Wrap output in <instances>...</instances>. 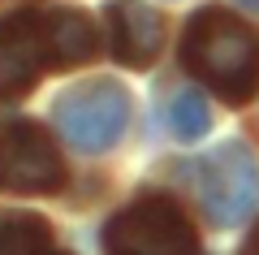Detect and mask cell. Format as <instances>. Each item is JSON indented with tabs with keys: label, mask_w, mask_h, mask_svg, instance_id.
I'll return each mask as SVG.
<instances>
[{
	"label": "cell",
	"mask_w": 259,
	"mask_h": 255,
	"mask_svg": "<svg viewBox=\"0 0 259 255\" xmlns=\"http://www.w3.org/2000/svg\"><path fill=\"white\" fill-rule=\"evenodd\" d=\"M52 225L35 212H5L0 216V255H48Z\"/></svg>",
	"instance_id": "obj_9"
},
{
	"label": "cell",
	"mask_w": 259,
	"mask_h": 255,
	"mask_svg": "<svg viewBox=\"0 0 259 255\" xmlns=\"http://www.w3.org/2000/svg\"><path fill=\"white\" fill-rule=\"evenodd\" d=\"M0 186L18 195H52L65 186V160L39 121L18 117L0 126Z\"/></svg>",
	"instance_id": "obj_5"
},
{
	"label": "cell",
	"mask_w": 259,
	"mask_h": 255,
	"mask_svg": "<svg viewBox=\"0 0 259 255\" xmlns=\"http://www.w3.org/2000/svg\"><path fill=\"white\" fill-rule=\"evenodd\" d=\"M182 65L225 104H246L259 91V30L225 5H203L186 22Z\"/></svg>",
	"instance_id": "obj_1"
},
{
	"label": "cell",
	"mask_w": 259,
	"mask_h": 255,
	"mask_svg": "<svg viewBox=\"0 0 259 255\" xmlns=\"http://www.w3.org/2000/svg\"><path fill=\"white\" fill-rule=\"evenodd\" d=\"M199 199L212 225L233 229L255 212L259 203V160L246 143L229 138L199 164Z\"/></svg>",
	"instance_id": "obj_4"
},
{
	"label": "cell",
	"mask_w": 259,
	"mask_h": 255,
	"mask_svg": "<svg viewBox=\"0 0 259 255\" xmlns=\"http://www.w3.org/2000/svg\"><path fill=\"white\" fill-rule=\"evenodd\" d=\"M108 39H112V56L125 69H147L160 56L164 44V18L143 0H108Z\"/></svg>",
	"instance_id": "obj_7"
},
{
	"label": "cell",
	"mask_w": 259,
	"mask_h": 255,
	"mask_svg": "<svg viewBox=\"0 0 259 255\" xmlns=\"http://www.w3.org/2000/svg\"><path fill=\"white\" fill-rule=\"evenodd\" d=\"M246 255H259V229L250 234V246H246Z\"/></svg>",
	"instance_id": "obj_11"
},
{
	"label": "cell",
	"mask_w": 259,
	"mask_h": 255,
	"mask_svg": "<svg viewBox=\"0 0 259 255\" xmlns=\"http://www.w3.org/2000/svg\"><path fill=\"white\" fill-rule=\"evenodd\" d=\"M194 229L168 195H139L104 225L108 255H194Z\"/></svg>",
	"instance_id": "obj_3"
},
{
	"label": "cell",
	"mask_w": 259,
	"mask_h": 255,
	"mask_svg": "<svg viewBox=\"0 0 259 255\" xmlns=\"http://www.w3.org/2000/svg\"><path fill=\"white\" fill-rule=\"evenodd\" d=\"M48 65V35L44 13L18 9L0 18V100H18L39 82Z\"/></svg>",
	"instance_id": "obj_6"
},
{
	"label": "cell",
	"mask_w": 259,
	"mask_h": 255,
	"mask_svg": "<svg viewBox=\"0 0 259 255\" xmlns=\"http://www.w3.org/2000/svg\"><path fill=\"white\" fill-rule=\"evenodd\" d=\"M48 255H61V251H48Z\"/></svg>",
	"instance_id": "obj_13"
},
{
	"label": "cell",
	"mask_w": 259,
	"mask_h": 255,
	"mask_svg": "<svg viewBox=\"0 0 259 255\" xmlns=\"http://www.w3.org/2000/svg\"><path fill=\"white\" fill-rule=\"evenodd\" d=\"M164 117H168V130H173L182 143H199V138L212 130V108H207V95L199 91V87H182V91H173Z\"/></svg>",
	"instance_id": "obj_10"
},
{
	"label": "cell",
	"mask_w": 259,
	"mask_h": 255,
	"mask_svg": "<svg viewBox=\"0 0 259 255\" xmlns=\"http://www.w3.org/2000/svg\"><path fill=\"white\" fill-rule=\"evenodd\" d=\"M52 113L65 143L87 156H100L112 143H121V134L130 126V91L112 78H91L61 91Z\"/></svg>",
	"instance_id": "obj_2"
},
{
	"label": "cell",
	"mask_w": 259,
	"mask_h": 255,
	"mask_svg": "<svg viewBox=\"0 0 259 255\" xmlns=\"http://www.w3.org/2000/svg\"><path fill=\"white\" fill-rule=\"evenodd\" d=\"M242 9H250V13H259V0H242Z\"/></svg>",
	"instance_id": "obj_12"
},
{
	"label": "cell",
	"mask_w": 259,
	"mask_h": 255,
	"mask_svg": "<svg viewBox=\"0 0 259 255\" xmlns=\"http://www.w3.org/2000/svg\"><path fill=\"white\" fill-rule=\"evenodd\" d=\"M44 35H48V65H56V69H74L95 56V26L78 9L44 13Z\"/></svg>",
	"instance_id": "obj_8"
}]
</instances>
